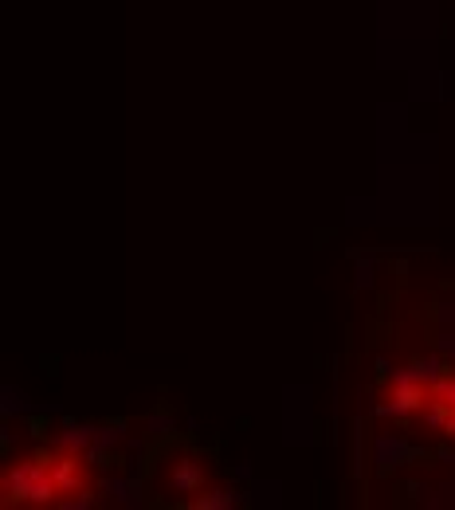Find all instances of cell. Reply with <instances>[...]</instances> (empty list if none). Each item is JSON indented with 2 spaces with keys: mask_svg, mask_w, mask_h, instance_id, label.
I'll use <instances>...</instances> for the list:
<instances>
[{
  "mask_svg": "<svg viewBox=\"0 0 455 510\" xmlns=\"http://www.w3.org/2000/svg\"><path fill=\"white\" fill-rule=\"evenodd\" d=\"M86 487V467L79 455H63V451H39L28 460L12 463L4 475V495L8 502H63L67 495H79Z\"/></svg>",
  "mask_w": 455,
  "mask_h": 510,
  "instance_id": "cell-1",
  "label": "cell"
},
{
  "mask_svg": "<svg viewBox=\"0 0 455 510\" xmlns=\"http://www.w3.org/2000/svg\"><path fill=\"white\" fill-rule=\"evenodd\" d=\"M428 401L436 404V408H443V413H447V424L455 428V381H443V385L432 393Z\"/></svg>",
  "mask_w": 455,
  "mask_h": 510,
  "instance_id": "cell-2",
  "label": "cell"
}]
</instances>
